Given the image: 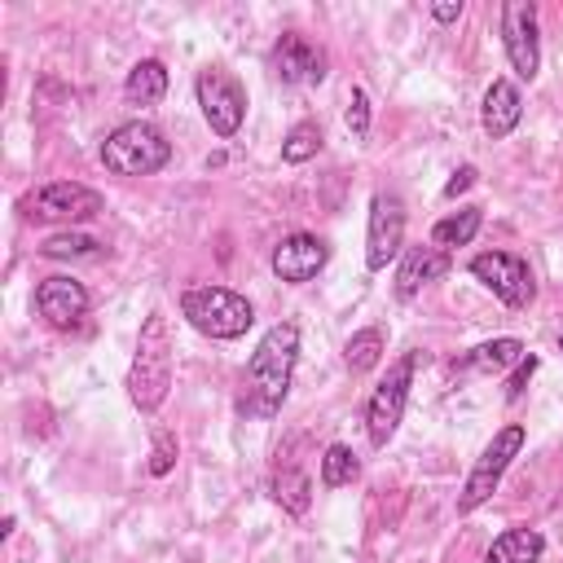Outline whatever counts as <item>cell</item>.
Wrapping results in <instances>:
<instances>
[{
	"label": "cell",
	"mask_w": 563,
	"mask_h": 563,
	"mask_svg": "<svg viewBox=\"0 0 563 563\" xmlns=\"http://www.w3.org/2000/svg\"><path fill=\"white\" fill-rule=\"evenodd\" d=\"M172 361H176V352H172V325L154 308L141 321L132 369H128V396H132V405L141 413H158V405L167 400V391H172Z\"/></svg>",
	"instance_id": "7a4b0ae2"
},
{
	"label": "cell",
	"mask_w": 563,
	"mask_h": 563,
	"mask_svg": "<svg viewBox=\"0 0 563 563\" xmlns=\"http://www.w3.org/2000/svg\"><path fill=\"white\" fill-rule=\"evenodd\" d=\"M317 150H321V128H317L312 119L295 123V128L286 132V141H282V158H286V163H308Z\"/></svg>",
	"instance_id": "d4e9b609"
},
{
	"label": "cell",
	"mask_w": 563,
	"mask_h": 563,
	"mask_svg": "<svg viewBox=\"0 0 563 563\" xmlns=\"http://www.w3.org/2000/svg\"><path fill=\"white\" fill-rule=\"evenodd\" d=\"M356 475H361V457L347 444H330L321 453V484L325 488H347Z\"/></svg>",
	"instance_id": "603a6c76"
},
{
	"label": "cell",
	"mask_w": 563,
	"mask_h": 563,
	"mask_svg": "<svg viewBox=\"0 0 563 563\" xmlns=\"http://www.w3.org/2000/svg\"><path fill=\"white\" fill-rule=\"evenodd\" d=\"M273 497H277L290 515H303L308 501H312V479H308L299 466H282V471L273 475Z\"/></svg>",
	"instance_id": "7402d4cb"
},
{
	"label": "cell",
	"mask_w": 563,
	"mask_h": 563,
	"mask_svg": "<svg viewBox=\"0 0 563 563\" xmlns=\"http://www.w3.org/2000/svg\"><path fill=\"white\" fill-rule=\"evenodd\" d=\"M101 211V194L79 185V180H53L44 189H35L26 198V216L31 220H57V224H79L92 220Z\"/></svg>",
	"instance_id": "8fae6325"
},
{
	"label": "cell",
	"mask_w": 563,
	"mask_h": 563,
	"mask_svg": "<svg viewBox=\"0 0 563 563\" xmlns=\"http://www.w3.org/2000/svg\"><path fill=\"white\" fill-rule=\"evenodd\" d=\"M444 273H449V251H440V246H405L400 268H396V295L413 299L422 286L440 282Z\"/></svg>",
	"instance_id": "2e32d148"
},
{
	"label": "cell",
	"mask_w": 563,
	"mask_h": 563,
	"mask_svg": "<svg viewBox=\"0 0 563 563\" xmlns=\"http://www.w3.org/2000/svg\"><path fill=\"white\" fill-rule=\"evenodd\" d=\"M325 260H330V242L317 238V233H290L273 246V273L290 286L312 282L325 268Z\"/></svg>",
	"instance_id": "4fadbf2b"
},
{
	"label": "cell",
	"mask_w": 563,
	"mask_h": 563,
	"mask_svg": "<svg viewBox=\"0 0 563 563\" xmlns=\"http://www.w3.org/2000/svg\"><path fill=\"white\" fill-rule=\"evenodd\" d=\"M413 369H418V352H405L400 361L387 365L383 383L374 387V396H369V405H365V431H369V444H374V449H383V444L396 435V427H400V418H405V405H409Z\"/></svg>",
	"instance_id": "8992f818"
},
{
	"label": "cell",
	"mask_w": 563,
	"mask_h": 563,
	"mask_svg": "<svg viewBox=\"0 0 563 563\" xmlns=\"http://www.w3.org/2000/svg\"><path fill=\"white\" fill-rule=\"evenodd\" d=\"M559 352H563V339H559Z\"/></svg>",
	"instance_id": "4dcf8cb0"
},
{
	"label": "cell",
	"mask_w": 563,
	"mask_h": 563,
	"mask_svg": "<svg viewBox=\"0 0 563 563\" xmlns=\"http://www.w3.org/2000/svg\"><path fill=\"white\" fill-rule=\"evenodd\" d=\"M176 466V435L158 431L154 435V453H150V475H167Z\"/></svg>",
	"instance_id": "4316f807"
},
{
	"label": "cell",
	"mask_w": 563,
	"mask_h": 563,
	"mask_svg": "<svg viewBox=\"0 0 563 563\" xmlns=\"http://www.w3.org/2000/svg\"><path fill=\"white\" fill-rule=\"evenodd\" d=\"M295 361H299V325L295 321L268 325L264 339L255 343L251 361H246L238 413L242 418H273L286 405V391H290V378H295Z\"/></svg>",
	"instance_id": "6da1fadb"
},
{
	"label": "cell",
	"mask_w": 563,
	"mask_h": 563,
	"mask_svg": "<svg viewBox=\"0 0 563 563\" xmlns=\"http://www.w3.org/2000/svg\"><path fill=\"white\" fill-rule=\"evenodd\" d=\"M501 44L506 62L519 79H532L541 66V35H537V4L532 0H506L501 4Z\"/></svg>",
	"instance_id": "30bf717a"
},
{
	"label": "cell",
	"mask_w": 563,
	"mask_h": 563,
	"mask_svg": "<svg viewBox=\"0 0 563 563\" xmlns=\"http://www.w3.org/2000/svg\"><path fill=\"white\" fill-rule=\"evenodd\" d=\"M400 251H405V202L378 189L369 198V220H365V268L383 273Z\"/></svg>",
	"instance_id": "ba28073f"
},
{
	"label": "cell",
	"mask_w": 563,
	"mask_h": 563,
	"mask_svg": "<svg viewBox=\"0 0 563 563\" xmlns=\"http://www.w3.org/2000/svg\"><path fill=\"white\" fill-rule=\"evenodd\" d=\"M519 449H523V422H506V427L484 444V453L475 457V466H471V475H466V484H462V493H457V515L479 510V506L497 493V484H501L506 466L519 457Z\"/></svg>",
	"instance_id": "5b68a950"
},
{
	"label": "cell",
	"mask_w": 563,
	"mask_h": 563,
	"mask_svg": "<svg viewBox=\"0 0 563 563\" xmlns=\"http://www.w3.org/2000/svg\"><path fill=\"white\" fill-rule=\"evenodd\" d=\"M198 106H202V119H207V128L216 132V136H233L238 128H242V119H246V92H242V84L229 75V70H220V66H202L198 70Z\"/></svg>",
	"instance_id": "52a82bcc"
},
{
	"label": "cell",
	"mask_w": 563,
	"mask_h": 563,
	"mask_svg": "<svg viewBox=\"0 0 563 563\" xmlns=\"http://www.w3.org/2000/svg\"><path fill=\"white\" fill-rule=\"evenodd\" d=\"M343 123H347V132L361 141L365 132H369V97H365V88H352V97H347V114H343Z\"/></svg>",
	"instance_id": "484cf974"
},
{
	"label": "cell",
	"mask_w": 563,
	"mask_h": 563,
	"mask_svg": "<svg viewBox=\"0 0 563 563\" xmlns=\"http://www.w3.org/2000/svg\"><path fill=\"white\" fill-rule=\"evenodd\" d=\"M167 158H172L167 136H163L154 123H145V119L119 123V128L101 141V163H106V172H114V176H154V172L167 167Z\"/></svg>",
	"instance_id": "277c9868"
},
{
	"label": "cell",
	"mask_w": 563,
	"mask_h": 563,
	"mask_svg": "<svg viewBox=\"0 0 563 563\" xmlns=\"http://www.w3.org/2000/svg\"><path fill=\"white\" fill-rule=\"evenodd\" d=\"M559 506H563V501H559Z\"/></svg>",
	"instance_id": "1f68e13d"
},
{
	"label": "cell",
	"mask_w": 563,
	"mask_h": 563,
	"mask_svg": "<svg viewBox=\"0 0 563 563\" xmlns=\"http://www.w3.org/2000/svg\"><path fill=\"white\" fill-rule=\"evenodd\" d=\"M532 369H537V356H523V361L515 365V374H510V383H506V400H519V396H523V387H528Z\"/></svg>",
	"instance_id": "83f0119b"
},
{
	"label": "cell",
	"mask_w": 563,
	"mask_h": 563,
	"mask_svg": "<svg viewBox=\"0 0 563 563\" xmlns=\"http://www.w3.org/2000/svg\"><path fill=\"white\" fill-rule=\"evenodd\" d=\"M431 18H435V22H457V18H462V0H440V4H431Z\"/></svg>",
	"instance_id": "f546056e"
},
{
	"label": "cell",
	"mask_w": 563,
	"mask_h": 563,
	"mask_svg": "<svg viewBox=\"0 0 563 563\" xmlns=\"http://www.w3.org/2000/svg\"><path fill=\"white\" fill-rule=\"evenodd\" d=\"M541 550H545V537H541L537 528H506V532L488 545L484 563H537Z\"/></svg>",
	"instance_id": "d6986e66"
},
{
	"label": "cell",
	"mask_w": 563,
	"mask_h": 563,
	"mask_svg": "<svg viewBox=\"0 0 563 563\" xmlns=\"http://www.w3.org/2000/svg\"><path fill=\"white\" fill-rule=\"evenodd\" d=\"M273 75L282 84H321L325 79V48L312 44L308 35L299 31H286L277 44H273Z\"/></svg>",
	"instance_id": "7c38bea8"
},
{
	"label": "cell",
	"mask_w": 563,
	"mask_h": 563,
	"mask_svg": "<svg viewBox=\"0 0 563 563\" xmlns=\"http://www.w3.org/2000/svg\"><path fill=\"white\" fill-rule=\"evenodd\" d=\"M123 97L132 106H158L167 97V66L158 57H141L123 79Z\"/></svg>",
	"instance_id": "e0dca14e"
},
{
	"label": "cell",
	"mask_w": 563,
	"mask_h": 563,
	"mask_svg": "<svg viewBox=\"0 0 563 563\" xmlns=\"http://www.w3.org/2000/svg\"><path fill=\"white\" fill-rule=\"evenodd\" d=\"M471 277L484 282L506 308H528L532 295H537V282H532V268L523 255L515 251H484L471 260Z\"/></svg>",
	"instance_id": "9c48e42d"
},
{
	"label": "cell",
	"mask_w": 563,
	"mask_h": 563,
	"mask_svg": "<svg viewBox=\"0 0 563 563\" xmlns=\"http://www.w3.org/2000/svg\"><path fill=\"white\" fill-rule=\"evenodd\" d=\"M101 251V242L97 238H88V233H53V238H44L40 242V255H48V260H84V255H97Z\"/></svg>",
	"instance_id": "cb8c5ba5"
},
{
	"label": "cell",
	"mask_w": 563,
	"mask_h": 563,
	"mask_svg": "<svg viewBox=\"0 0 563 563\" xmlns=\"http://www.w3.org/2000/svg\"><path fill=\"white\" fill-rule=\"evenodd\" d=\"M35 308H40V317L53 330H75L88 317V290L75 277H62L57 273V277H44L35 286Z\"/></svg>",
	"instance_id": "5bb4252c"
},
{
	"label": "cell",
	"mask_w": 563,
	"mask_h": 563,
	"mask_svg": "<svg viewBox=\"0 0 563 563\" xmlns=\"http://www.w3.org/2000/svg\"><path fill=\"white\" fill-rule=\"evenodd\" d=\"M383 352H387V339H383V330H378V325H365V330H356V334L343 343V361H347V369H352V374L374 369V365L383 361Z\"/></svg>",
	"instance_id": "44dd1931"
},
{
	"label": "cell",
	"mask_w": 563,
	"mask_h": 563,
	"mask_svg": "<svg viewBox=\"0 0 563 563\" xmlns=\"http://www.w3.org/2000/svg\"><path fill=\"white\" fill-rule=\"evenodd\" d=\"M475 176H479V172H475L471 163H466V167H457V172L449 176V185H444V198H457V194H466V189L475 185Z\"/></svg>",
	"instance_id": "f1b7e54d"
},
{
	"label": "cell",
	"mask_w": 563,
	"mask_h": 563,
	"mask_svg": "<svg viewBox=\"0 0 563 563\" xmlns=\"http://www.w3.org/2000/svg\"><path fill=\"white\" fill-rule=\"evenodd\" d=\"M523 361V343L519 339H488V343H479V347H471L453 369H475V374H501V369H510V365H519Z\"/></svg>",
	"instance_id": "ac0fdd59"
},
{
	"label": "cell",
	"mask_w": 563,
	"mask_h": 563,
	"mask_svg": "<svg viewBox=\"0 0 563 563\" xmlns=\"http://www.w3.org/2000/svg\"><path fill=\"white\" fill-rule=\"evenodd\" d=\"M479 224H484V211H479V207H457L453 216L435 220V229H431V246H440V251L471 246L475 233H479Z\"/></svg>",
	"instance_id": "ffe728a7"
},
{
	"label": "cell",
	"mask_w": 563,
	"mask_h": 563,
	"mask_svg": "<svg viewBox=\"0 0 563 563\" xmlns=\"http://www.w3.org/2000/svg\"><path fill=\"white\" fill-rule=\"evenodd\" d=\"M180 312L207 339H242L255 321L251 299L229 290V286H189L180 295Z\"/></svg>",
	"instance_id": "3957f363"
},
{
	"label": "cell",
	"mask_w": 563,
	"mask_h": 563,
	"mask_svg": "<svg viewBox=\"0 0 563 563\" xmlns=\"http://www.w3.org/2000/svg\"><path fill=\"white\" fill-rule=\"evenodd\" d=\"M523 119V97H519V84L510 79H493L488 92H484V106H479V123L493 141H506Z\"/></svg>",
	"instance_id": "9a60e30c"
}]
</instances>
